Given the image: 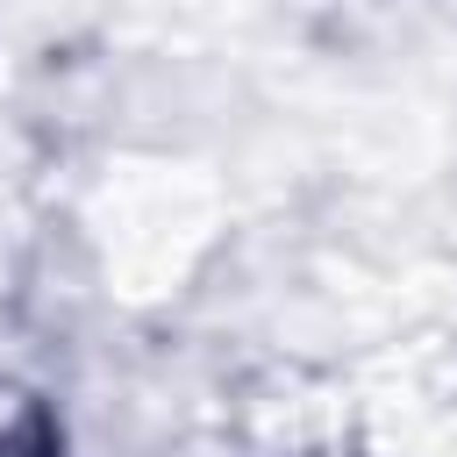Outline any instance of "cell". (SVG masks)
Returning a JSON list of instances; mask_svg holds the SVG:
<instances>
[{
	"mask_svg": "<svg viewBox=\"0 0 457 457\" xmlns=\"http://www.w3.org/2000/svg\"><path fill=\"white\" fill-rule=\"evenodd\" d=\"M0 457H57L43 407H29V400L0 393Z\"/></svg>",
	"mask_w": 457,
	"mask_h": 457,
	"instance_id": "1",
	"label": "cell"
}]
</instances>
